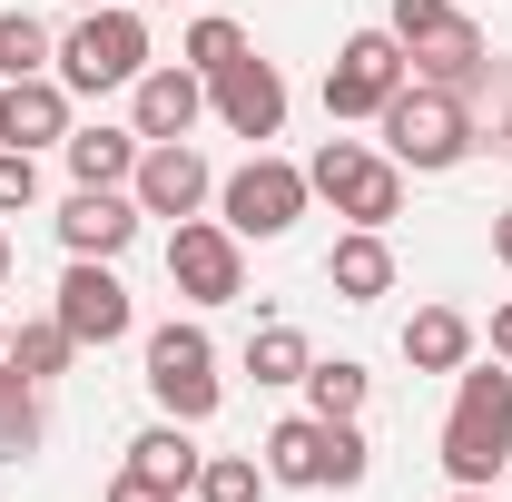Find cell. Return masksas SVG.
Instances as JSON below:
<instances>
[{
	"mask_svg": "<svg viewBox=\"0 0 512 502\" xmlns=\"http://www.w3.org/2000/svg\"><path fill=\"white\" fill-rule=\"evenodd\" d=\"M503 463H512V365L493 355V365H463V384H453V414H444V473L463 483V493H483Z\"/></svg>",
	"mask_w": 512,
	"mask_h": 502,
	"instance_id": "6da1fadb",
	"label": "cell"
},
{
	"mask_svg": "<svg viewBox=\"0 0 512 502\" xmlns=\"http://www.w3.org/2000/svg\"><path fill=\"white\" fill-rule=\"evenodd\" d=\"M375 119H384V158L414 168V178H444V168L473 158V109H463V89H444V79H404Z\"/></svg>",
	"mask_w": 512,
	"mask_h": 502,
	"instance_id": "7a4b0ae2",
	"label": "cell"
},
{
	"mask_svg": "<svg viewBox=\"0 0 512 502\" xmlns=\"http://www.w3.org/2000/svg\"><path fill=\"white\" fill-rule=\"evenodd\" d=\"M148 69V10L138 0H109V10H79V30L60 40V89L99 99V89H138Z\"/></svg>",
	"mask_w": 512,
	"mask_h": 502,
	"instance_id": "3957f363",
	"label": "cell"
},
{
	"mask_svg": "<svg viewBox=\"0 0 512 502\" xmlns=\"http://www.w3.org/2000/svg\"><path fill=\"white\" fill-rule=\"evenodd\" d=\"M306 188H316L335 217H355V227H394V217H404V168L375 158L365 138H325L316 158H306Z\"/></svg>",
	"mask_w": 512,
	"mask_h": 502,
	"instance_id": "277c9868",
	"label": "cell"
},
{
	"mask_svg": "<svg viewBox=\"0 0 512 502\" xmlns=\"http://www.w3.org/2000/svg\"><path fill=\"white\" fill-rule=\"evenodd\" d=\"M394 40H404V60L414 79H444V89H483V30L453 10V0H394V20H384Z\"/></svg>",
	"mask_w": 512,
	"mask_h": 502,
	"instance_id": "5b68a950",
	"label": "cell"
},
{
	"mask_svg": "<svg viewBox=\"0 0 512 502\" xmlns=\"http://www.w3.org/2000/svg\"><path fill=\"white\" fill-rule=\"evenodd\" d=\"M266 483H335V493H355L365 483V434L325 424V414H286L266 434Z\"/></svg>",
	"mask_w": 512,
	"mask_h": 502,
	"instance_id": "8992f818",
	"label": "cell"
},
{
	"mask_svg": "<svg viewBox=\"0 0 512 502\" xmlns=\"http://www.w3.org/2000/svg\"><path fill=\"white\" fill-rule=\"evenodd\" d=\"M148 394H158V414L207 424V414H217V394H227V384H217V345H207L197 325H178V315H168V325L148 335Z\"/></svg>",
	"mask_w": 512,
	"mask_h": 502,
	"instance_id": "52a82bcc",
	"label": "cell"
},
{
	"mask_svg": "<svg viewBox=\"0 0 512 502\" xmlns=\"http://www.w3.org/2000/svg\"><path fill=\"white\" fill-rule=\"evenodd\" d=\"M247 237L227 227V217H178L168 227V276H178V296L188 306H227V296H247Z\"/></svg>",
	"mask_w": 512,
	"mask_h": 502,
	"instance_id": "ba28073f",
	"label": "cell"
},
{
	"mask_svg": "<svg viewBox=\"0 0 512 502\" xmlns=\"http://www.w3.org/2000/svg\"><path fill=\"white\" fill-rule=\"evenodd\" d=\"M404 79H414L404 40H394V30H355V40L335 50V69H325V119H375Z\"/></svg>",
	"mask_w": 512,
	"mask_h": 502,
	"instance_id": "9c48e42d",
	"label": "cell"
},
{
	"mask_svg": "<svg viewBox=\"0 0 512 502\" xmlns=\"http://www.w3.org/2000/svg\"><path fill=\"white\" fill-rule=\"evenodd\" d=\"M306 197H316V188H306V168H296V158H266V148H256L247 168L217 188V207H227V227H237V237H286V227L306 217Z\"/></svg>",
	"mask_w": 512,
	"mask_h": 502,
	"instance_id": "30bf717a",
	"label": "cell"
},
{
	"mask_svg": "<svg viewBox=\"0 0 512 502\" xmlns=\"http://www.w3.org/2000/svg\"><path fill=\"white\" fill-rule=\"evenodd\" d=\"M128 197H138V217H168V227H178V217H197V207L217 197V178H207V158H197L188 138H148Z\"/></svg>",
	"mask_w": 512,
	"mask_h": 502,
	"instance_id": "8fae6325",
	"label": "cell"
},
{
	"mask_svg": "<svg viewBox=\"0 0 512 502\" xmlns=\"http://www.w3.org/2000/svg\"><path fill=\"white\" fill-rule=\"evenodd\" d=\"M60 325H69V345H119L128 325H138L128 286L109 276V256H69V276H60Z\"/></svg>",
	"mask_w": 512,
	"mask_h": 502,
	"instance_id": "7c38bea8",
	"label": "cell"
},
{
	"mask_svg": "<svg viewBox=\"0 0 512 502\" xmlns=\"http://www.w3.org/2000/svg\"><path fill=\"white\" fill-rule=\"evenodd\" d=\"M207 109L237 128V138L266 148V138L286 128V79H276V60H256V50H247V60H227L217 79H207Z\"/></svg>",
	"mask_w": 512,
	"mask_h": 502,
	"instance_id": "4fadbf2b",
	"label": "cell"
},
{
	"mask_svg": "<svg viewBox=\"0 0 512 502\" xmlns=\"http://www.w3.org/2000/svg\"><path fill=\"white\" fill-rule=\"evenodd\" d=\"M128 237H138V197L128 188H79L60 207V247L69 256H128Z\"/></svg>",
	"mask_w": 512,
	"mask_h": 502,
	"instance_id": "5bb4252c",
	"label": "cell"
},
{
	"mask_svg": "<svg viewBox=\"0 0 512 502\" xmlns=\"http://www.w3.org/2000/svg\"><path fill=\"white\" fill-rule=\"evenodd\" d=\"M207 119V79L188 60L178 69H138V138H188Z\"/></svg>",
	"mask_w": 512,
	"mask_h": 502,
	"instance_id": "9a60e30c",
	"label": "cell"
},
{
	"mask_svg": "<svg viewBox=\"0 0 512 502\" xmlns=\"http://www.w3.org/2000/svg\"><path fill=\"white\" fill-rule=\"evenodd\" d=\"M0 138H10V148L69 138V89L60 79H10V89H0Z\"/></svg>",
	"mask_w": 512,
	"mask_h": 502,
	"instance_id": "2e32d148",
	"label": "cell"
},
{
	"mask_svg": "<svg viewBox=\"0 0 512 502\" xmlns=\"http://www.w3.org/2000/svg\"><path fill=\"white\" fill-rule=\"evenodd\" d=\"M325 286H335L345 306H375L384 286H394V247H384V227H355V237H335V256H325Z\"/></svg>",
	"mask_w": 512,
	"mask_h": 502,
	"instance_id": "e0dca14e",
	"label": "cell"
},
{
	"mask_svg": "<svg viewBox=\"0 0 512 502\" xmlns=\"http://www.w3.org/2000/svg\"><path fill=\"white\" fill-rule=\"evenodd\" d=\"M60 148H69V178H79V188H128L148 138H138V128H69Z\"/></svg>",
	"mask_w": 512,
	"mask_h": 502,
	"instance_id": "ac0fdd59",
	"label": "cell"
},
{
	"mask_svg": "<svg viewBox=\"0 0 512 502\" xmlns=\"http://www.w3.org/2000/svg\"><path fill=\"white\" fill-rule=\"evenodd\" d=\"M404 365H414V375H463V365H473V325L453 306H424L404 325Z\"/></svg>",
	"mask_w": 512,
	"mask_h": 502,
	"instance_id": "d6986e66",
	"label": "cell"
},
{
	"mask_svg": "<svg viewBox=\"0 0 512 502\" xmlns=\"http://www.w3.org/2000/svg\"><path fill=\"white\" fill-rule=\"evenodd\" d=\"M306 365H316V345H306L286 315H266V325L247 335V375L256 384H306Z\"/></svg>",
	"mask_w": 512,
	"mask_h": 502,
	"instance_id": "ffe728a7",
	"label": "cell"
},
{
	"mask_svg": "<svg viewBox=\"0 0 512 502\" xmlns=\"http://www.w3.org/2000/svg\"><path fill=\"white\" fill-rule=\"evenodd\" d=\"M128 463H138V473H158V483H178V493H197V463H207V453H197L188 424L168 414V424H148V434L128 443Z\"/></svg>",
	"mask_w": 512,
	"mask_h": 502,
	"instance_id": "44dd1931",
	"label": "cell"
},
{
	"mask_svg": "<svg viewBox=\"0 0 512 502\" xmlns=\"http://www.w3.org/2000/svg\"><path fill=\"white\" fill-rule=\"evenodd\" d=\"M40 434H50V414H40V384L0 365V463H20V453H40Z\"/></svg>",
	"mask_w": 512,
	"mask_h": 502,
	"instance_id": "7402d4cb",
	"label": "cell"
},
{
	"mask_svg": "<svg viewBox=\"0 0 512 502\" xmlns=\"http://www.w3.org/2000/svg\"><path fill=\"white\" fill-rule=\"evenodd\" d=\"M69 355H79V345H69V325H60V315H40V325H10V375L60 384V375H69Z\"/></svg>",
	"mask_w": 512,
	"mask_h": 502,
	"instance_id": "603a6c76",
	"label": "cell"
},
{
	"mask_svg": "<svg viewBox=\"0 0 512 502\" xmlns=\"http://www.w3.org/2000/svg\"><path fill=\"white\" fill-rule=\"evenodd\" d=\"M306 414H325V424H355L365 414V365H306Z\"/></svg>",
	"mask_w": 512,
	"mask_h": 502,
	"instance_id": "cb8c5ba5",
	"label": "cell"
},
{
	"mask_svg": "<svg viewBox=\"0 0 512 502\" xmlns=\"http://www.w3.org/2000/svg\"><path fill=\"white\" fill-rule=\"evenodd\" d=\"M40 60H60V40H50L30 10H10V20H0V79H40Z\"/></svg>",
	"mask_w": 512,
	"mask_h": 502,
	"instance_id": "d4e9b609",
	"label": "cell"
},
{
	"mask_svg": "<svg viewBox=\"0 0 512 502\" xmlns=\"http://www.w3.org/2000/svg\"><path fill=\"white\" fill-rule=\"evenodd\" d=\"M266 493V463H247V453H207L197 463V502H256Z\"/></svg>",
	"mask_w": 512,
	"mask_h": 502,
	"instance_id": "484cf974",
	"label": "cell"
},
{
	"mask_svg": "<svg viewBox=\"0 0 512 502\" xmlns=\"http://www.w3.org/2000/svg\"><path fill=\"white\" fill-rule=\"evenodd\" d=\"M178 60H188L197 79H217V69H227V60H247V30L207 10V20H197V30H188V50H178Z\"/></svg>",
	"mask_w": 512,
	"mask_h": 502,
	"instance_id": "4316f807",
	"label": "cell"
},
{
	"mask_svg": "<svg viewBox=\"0 0 512 502\" xmlns=\"http://www.w3.org/2000/svg\"><path fill=\"white\" fill-rule=\"evenodd\" d=\"M30 197H40V158L30 148H0V217H20Z\"/></svg>",
	"mask_w": 512,
	"mask_h": 502,
	"instance_id": "83f0119b",
	"label": "cell"
},
{
	"mask_svg": "<svg viewBox=\"0 0 512 502\" xmlns=\"http://www.w3.org/2000/svg\"><path fill=\"white\" fill-rule=\"evenodd\" d=\"M109 502H188V493H178V483H158V473H138V463H128L119 483H109Z\"/></svg>",
	"mask_w": 512,
	"mask_h": 502,
	"instance_id": "f1b7e54d",
	"label": "cell"
},
{
	"mask_svg": "<svg viewBox=\"0 0 512 502\" xmlns=\"http://www.w3.org/2000/svg\"><path fill=\"white\" fill-rule=\"evenodd\" d=\"M493 355L512 365V306H493Z\"/></svg>",
	"mask_w": 512,
	"mask_h": 502,
	"instance_id": "f546056e",
	"label": "cell"
},
{
	"mask_svg": "<svg viewBox=\"0 0 512 502\" xmlns=\"http://www.w3.org/2000/svg\"><path fill=\"white\" fill-rule=\"evenodd\" d=\"M493 256L512 266V207H493Z\"/></svg>",
	"mask_w": 512,
	"mask_h": 502,
	"instance_id": "4dcf8cb0",
	"label": "cell"
},
{
	"mask_svg": "<svg viewBox=\"0 0 512 502\" xmlns=\"http://www.w3.org/2000/svg\"><path fill=\"white\" fill-rule=\"evenodd\" d=\"M0 276H10V227H0Z\"/></svg>",
	"mask_w": 512,
	"mask_h": 502,
	"instance_id": "1f68e13d",
	"label": "cell"
},
{
	"mask_svg": "<svg viewBox=\"0 0 512 502\" xmlns=\"http://www.w3.org/2000/svg\"><path fill=\"white\" fill-rule=\"evenodd\" d=\"M453 502H493V493H463V483H453Z\"/></svg>",
	"mask_w": 512,
	"mask_h": 502,
	"instance_id": "d6a6232c",
	"label": "cell"
},
{
	"mask_svg": "<svg viewBox=\"0 0 512 502\" xmlns=\"http://www.w3.org/2000/svg\"><path fill=\"white\" fill-rule=\"evenodd\" d=\"M138 10H178V0H138Z\"/></svg>",
	"mask_w": 512,
	"mask_h": 502,
	"instance_id": "836d02e7",
	"label": "cell"
},
{
	"mask_svg": "<svg viewBox=\"0 0 512 502\" xmlns=\"http://www.w3.org/2000/svg\"><path fill=\"white\" fill-rule=\"evenodd\" d=\"M0 365H10V325H0Z\"/></svg>",
	"mask_w": 512,
	"mask_h": 502,
	"instance_id": "e575fe53",
	"label": "cell"
},
{
	"mask_svg": "<svg viewBox=\"0 0 512 502\" xmlns=\"http://www.w3.org/2000/svg\"><path fill=\"white\" fill-rule=\"evenodd\" d=\"M79 10H109V0H79Z\"/></svg>",
	"mask_w": 512,
	"mask_h": 502,
	"instance_id": "d590c367",
	"label": "cell"
},
{
	"mask_svg": "<svg viewBox=\"0 0 512 502\" xmlns=\"http://www.w3.org/2000/svg\"><path fill=\"white\" fill-rule=\"evenodd\" d=\"M0 148H10V138H0Z\"/></svg>",
	"mask_w": 512,
	"mask_h": 502,
	"instance_id": "8d00e7d4",
	"label": "cell"
}]
</instances>
